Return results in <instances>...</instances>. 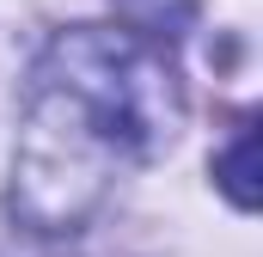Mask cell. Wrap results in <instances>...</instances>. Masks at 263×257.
Instances as JSON below:
<instances>
[{
	"label": "cell",
	"mask_w": 263,
	"mask_h": 257,
	"mask_svg": "<svg viewBox=\"0 0 263 257\" xmlns=\"http://www.w3.org/2000/svg\"><path fill=\"white\" fill-rule=\"evenodd\" d=\"M184 123L178 74L159 43L117 25L62 31L25 92L12 153V214L31 233H73L117 172L165 153Z\"/></svg>",
	"instance_id": "1"
},
{
	"label": "cell",
	"mask_w": 263,
	"mask_h": 257,
	"mask_svg": "<svg viewBox=\"0 0 263 257\" xmlns=\"http://www.w3.org/2000/svg\"><path fill=\"white\" fill-rule=\"evenodd\" d=\"M117 12L129 19L135 37H147V43H172V37H184L196 0H117Z\"/></svg>",
	"instance_id": "2"
},
{
	"label": "cell",
	"mask_w": 263,
	"mask_h": 257,
	"mask_svg": "<svg viewBox=\"0 0 263 257\" xmlns=\"http://www.w3.org/2000/svg\"><path fill=\"white\" fill-rule=\"evenodd\" d=\"M257 128L251 123H239V135H233V147L214 159V178L227 184V196L239 202V208H257Z\"/></svg>",
	"instance_id": "3"
},
{
	"label": "cell",
	"mask_w": 263,
	"mask_h": 257,
	"mask_svg": "<svg viewBox=\"0 0 263 257\" xmlns=\"http://www.w3.org/2000/svg\"><path fill=\"white\" fill-rule=\"evenodd\" d=\"M0 257H49V251H0Z\"/></svg>",
	"instance_id": "4"
}]
</instances>
